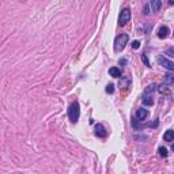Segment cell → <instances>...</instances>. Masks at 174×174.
<instances>
[{"mask_svg": "<svg viewBox=\"0 0 174 174\" xmlns=\"http://www.w3.org/2000/svg\"><path fill=\"white\" fill-rule=\"evenodd\" d=\"M171 150H173V151H174V144H173V146H171Z\"/></svg>", "mask_w": 174, "mask_h": 174, "instance_id": "21", "label": "cell"}, {"mask_svg": "<svg viewBox=\"0 0 174 174\" xmlns=\"http://www.w3.org/2000/svg\"><path fill=\"white\" fill-rule=\"evenodd\" d=\"M158 63H159L162 67H165L166 69H169V71H174V63L173 61H170V60H167L166 57H158Z\"/></svg>", "mask_w": 174, "mask_h": 174, "instance_id": "4", "label": "cell"}, {"mask_svg": "<svg viewBox=\"0 0 174 174\" xmlns=\"http://www.w3.org/2000/svg\"><path fill=\"white\" fill-rule=\"evenodd\" d=\"M139 46H140V42H139V41H133V42H132V48L133 49H139Z\"/></svg>", "mask_w": 174, "mask_h": 174, "instance_id": "18", "label": "cell"}, {"mask_svg": "<svg viewBox=\"0 0 174 174\" xmlns=\"http://www.w3.org/2000/svg\"><path fill=\"white\" fill-rule=\"evenodd\" d=\"M158 151H159V155H160V156H163V158L167 156V150H166L165 147H159V150H158Z\"/></svg>", "mask_w": 174, "mask_h": 174, "instance_id": "14", "label": "cell"}, {"mask_svg": "<svg viewBox=\"0 0 174 174\" xmlns=\"http://www.w3.org/2000/svg\"><path fill=\"white\" fill-rule=\"evenodd\" d=\"M167 53H171L170 56H174V49H169V50H167Z\"/></svg>", "mask_w": 174, "mask_h": 174, "instance_id": "19", "label": "cell"}, {"mask_svg": "<svg viewBox=\"0 0 174 174\" xmlns=\"http://www.w3.org/2000/svg\"><path fill=\"white\" fill-rule=\"evenodd\" d=\"M141 60H143L144 65H147V67H151V64H150V61H148V57H147V54H141Z\"/></svg>", "mask_w": 174, "mask_h": 174, "instance_id": "15", "label": "cell"}, {"mask_svg": "<svg viewBox=\"0 0 174 174\" xmlns=\"http://www.w3.org/2000/svg\"><path fill=\"white\" fill-rule=\"evenodd\" d=\"M95 135H97L98 137H106L108 132H106V129L103 128L102 124H97V125H95Z\"/></svg>", "mask_w": 174, "mask_h": 174, "instance_id": "5", "label": "cell"}, {"mask_svg": "<svg viewBox=\"0 0 174 174\" xmlns=\"http://www.w3.org/2000/svg\"><path fill=\"white\" fill-rule=\"evenodd\" d=\"M114 91V86L113 84H108V86H106V92H108V94H111V92Z\"/></svg>", "mask_w": 174, "mask_h": 174, "instance_id": "16", "label": "cell"}, {"mask_svg": "<svg viewBox=\"0 0 174 174\" xmlns=\"http://www.w3.org/2000/svg\"><path fill=\"white\" fill-rule=\"evenodd\" d=\"M147 117H148V110H147V109H137V111H136V118H137L139 121H144Z\"/></svg>", "mask_w": 174, "mask_h": 174, "instance_id": "6", "label": "cell"}, {"mask_svg": "<svg viewBox=\"0 0 174 174\" xmlns=\"http://www.w3.org/2000/svg\"><path fill=\"white\" fill-rule=\"evenodd\" d=\"M68 117H69L71 122H78L79 117H80V109H79V103L78 102H72L68 108Z\"/></svg>", "mask_w": 174, "mask_h": 174, "instance_id": "1", "label": "cell"}, {"mask_svg": "<svg viewBox=\"0 0 174 174\" xmlns=\"http://www.w3.org/2000/svg\"><path fill=\"white\" fill-rule=\"evenodd\" d=\"M163 139H165V141H173L174 140V130H171V129L166 130V133L163 135Z\"/></svg>", "mask_w": 174, "mask_h": 174, "instance_id": "11", "label": "cell"}, {"mask_svg": "<svg viewBox=\"0 0 174 174\" xmlns=\"http://www.w3.org/2000/svg\"><path fill=\"white\" fill-rule=\"evenodd\" d=\"M154 91H155V84H150V86L146 87V90H144L143 94L144 95H152V94H154Z\"/></svg>", "mask_w": 174, "mask_h": 174, "instance_id": "12", "label": "cell"}, {"mask_svg": "<svg viewBox=\"0 0 174 174\" xmlns=\"http://www.w3.org/2000/svg\"><path fill=\"white\" fill-rule=\"evenodd\" d=\"M129 19H130V10H129V8H124V10L120 12L118 24H120V26H125L127 22H129Z\"/></svg>", "mask_w": 174, "mask_h": 174, "instance_id": "3", "label": "cell"}, {"mask_svg": "<svg viewBox=\"0 0 174 174\" xmlns=\"http://www.w3.org/2000/svg\"><path fill=\"white\" fill-rule=\"evenodd\" d=\"M148 5H150V8H151L152 12H156V11H159L160 5H162V2H160V0H152Z\"/></svg>", "mask_w": 174, "mask_h": 174, "instance_id": "7", "label": "cell"}, {"mask_svg": "<svg viewBox=\"0 0 174 174\" xmlns=\"http://www.w3.org/2000/svg\"><path fill=\"white\" fill-rule=\"evenodd\" d=\"M159 92H167V89H166V84H162V86H159Z\"/></svg>", "mask_w": 174, "mask_h": 174, "instance_id": "17", "label": "cell"}, {"mask_svg": "<svg viewBox=\"0 0 174 174\" xmlns=\"http://www.w3.org/2000/svg\"><path fill=\"white\" fill-rule=\"evenodd\" d=\"M165 83H166V84H174V76H173V75H166Z\"/></svg>", "mask_w": 174, "mask_h": 174, "instance_id": "13", "label": "cell"}, {"mask_svg": "<svg viewBox=\"0 0 174 174\" xmlns=\"http://www.w3.org/2000/svg\"><path fill=\"white\" fill-rule=\"evenodd\" d=\"M169 35V27L167 26H160L158 30V37L159 38H166Z\"/></svg>", "mask_w": 174, "mask_h": 174, "instance_id": "8", "label": "cell"}, {"mask_svg": "<svg viewBox=\"0 0 174 174\" xmlns=\"http://www.w3.org/2000/svg\"><path fill=\"white\" fill-rule=\"evenodd\" d=\"M109 73H110V76H113V78H120V76H121V71L117 67H111L110 69H109Z\"/></svg>", "mask_w": 174, "mask_h": 174, "instance_id": "9", "label": "cell"}, {"mask_svg": "<svg viewBox=\"0 0 174 174\" xmlns=\"http://www.w3.org/2000/svg\"><path fill=\"white\" fill-rule=\"evenodd\" d=\"M152 103H154V98H152V95H144L143 94V105L151 106Z\"/></svg>", "mask_w": 174, "mask_h": 174, "instance_id": "10", "label": "cell"}, {"mask_svg": "<svg viewBox=\"0 0 174 174\" xmlns=\"http://www.w3.org/2000/svg\"><path fill=\"white\" fill-rule=\"evenodd\" d=\"M128 44V35L127 34H120L114 41V50L121 52L125 48V45Z\"/></svg>", "mask_w": 174, "mask_h": 174, "instance_id": "2", "label": "cell"}, {"mask_svg": "<svg viewBox=\"0 0 174 174\" xmlns=\"http://www.w3.org/2000/svg\"><path fill=\"white\" fill-rule=\"evenodd\" d=\"M169 4H170V5H173V4H174V2H173V0H171V2H169Z\"/></svg>", "mask_w": 174, "mask_h": 174, "instance_id": "20", "label": "cell"}]
</instances>
